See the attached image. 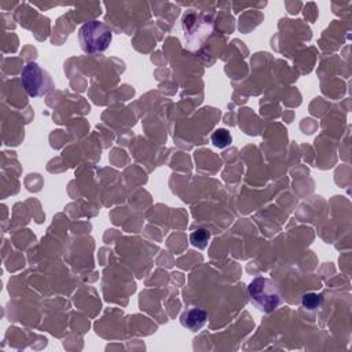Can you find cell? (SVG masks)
Instances as JSON below:
<instances>
[{
    "instance_id": "8992f818",
    "label": "cell",
    "mask_w": 352,
    "mask_h": 352,
    "mask_svg": "<svg viewBox=\"0 0 352 352\" xmlns=\"http://www.w3.org/2000/svg\"><path fill=\"white\" fill-rule=\"evenodd\" d=\"M231 140H232L231 133L224 128H219L212 133V143L219 148L227 147L228 144H231Z\"/></svg>"
},
{
    "instance_id": "277c9868",
    "label": "cell",
    "mask_w": 352,
    "mask_h": 352,
    "mask_svg": "<svg viewBox=\"0 0 352 352\" xmlns=\"http://www.w3.org/2000/svg\"><path fill=\"white\" fill-rule=\"evenodd\" d=\"M183 30L186 43L190 48H197L201 43L210 34L213 29V23L208 15L197 12L195 10H190L183 16Z\"/></svg>"
},
{
    "instance_id": "ba28073f",
    "label": "cell",
    "mask_w": 352,
    "mask_h": 352,
    "mask_svg": "<svg viewBox=\"0 0 352 352\" xmlns=\"http://www.w3.org/2000/svg\"><path fill=\"white\" fill-rule=\"evenodd\" d=\"M322 302H323V296L318 293H305L301 300L302 307L307 309H316L322 305Z\"/></svg>"
},
{
    "instance_id": "52a82bcc",
    "label": "cell",
    "mask_w": 352,
    "mask_h": 352,
    "mask_svg": "<svg viewBox=\"0 0 352 352\" xmlns=\"http://www.w3.org/2000/svg\"><path fill=\"white\" fill-rule=\"evenodd\" d=\"M209 238H210V234H209L206 230L201 228V230H195V231L191 232V235H190V242H191L195 248H198V249H205L206 245H208Z\"/></svg>"
},
{
    "instance_id": "3957f363",
    "label": "cell",
    "mask_w": 352,
    "mask_h": 352,
    "mask_svg": "<svg viewBox=\"0 0 352 352\" xmlns=\"http://www.w3.org/2000/svg\"><path fill=\"white\" fill-rule=\"evenodd\" d=\"M21 81L26 94L32 98L43 96L54 88L51 74L36 62H29L23 67L21 73Z\"/></svg>"
},
{
    "instance_id": "5b68a950",
    "label": "cell",
    "mask_w": 352,
    "mask_h": 352,
    "mask_svg": "<svg viewBox=\"0 0 352 352\" xmlns=\"http://www.w3.org/2000/svg\"><path fill=\"white\" fill-rule=\"evenodd\" d=\"M206 319H208L206 311L202 308H198V307H192L180 315L182 326L191 331L201 330L205 326Z\"/></svg>"
},
{
    "instance_id": "6da1fadb",
    "label": "cell",
    "mask_w": 352,
    "mask_h": 352,
    "mask_svg": "<svg viewBox=\"0 0 352 352\" xmlns=\"http://www.w3.org/2000/svg\"><path fill=\"white\" fill-rule=\"evenodd\" d=\"M77 38L85 54H98L107 50L113 38V32L106 23L94 19L78 29Z\"/></svg>"
},
{
    "instance_id": "7a4b0ae2",
    "label": "cell",
    "mask_w": 352,
    "mask_h": 352,
    "mask_svg": "<svg viewBox=\"0 0 352 352\" xmlns=\"http://www.w3.org/2000/svg\"><path fill=\"white\" fill-rule=\"evenodd\" d=\"M248 294L253 305L261 312H272L282 304V296L276 283L264 276L254 278L248 286Z\"/></svg>"
}]
</instances>
